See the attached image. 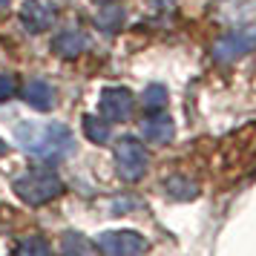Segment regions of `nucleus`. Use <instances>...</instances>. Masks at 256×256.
<instances>
[{
  "label": "nucleus",
  "mask_w": 256,
  "mask_h": 256,
  "mask_svg": "<svg viewBox=\"0 0 256 256\" xmlns=\"http://www.w3.org/2000/svg\"><path fill=\"white\" fill-rule=\"evenodd\" d=\"M14 141L20 144L24 152H29V156H35V158H40L46 164L64 162L75 150L72 130L66 124H58V121H46V124L18 121L14 124Z\"/></svg>",
  "instance_id": "f257e3e1"
},
{
  "label": "nucleus",
  "mask_w": 256,
  "mask_h": 256,
  "mask_svg": "<svg viewBox=\"0 0 256 256\" xmlns=\"http://www.w3.org/2000/svg\"><path fill=\"white\" fill-rule=\"evenodd\" d=\"M256 49V24H248V26H236L230 32L213 44V60L219 64H233V60L244 58L248 52Z\"/></svg>",
  "instance_id": "7ed1b4c3"
},
{
  "label": "nucleus",
  "mask_w": 256,
  "mask_h": 256,
  "mask_svg": "<svg viewBox=\"0 0 256 256\" xmlns=\"http://www.w3.org/2000/svg\"><path fill=\"white\" fill-rule=\"evenodd\" d=\"M90 242L78 236V233H66L64 242H60V256H90Z\"/></svg>",
  "instance_id": "2eb2a0df"
},
{
  "label": "nucleus",
  "mask_w": 256,
  "mask_h": 256,
  "mask_svg": "<svg viewBox=\"0 0 256 256\" xmlns=\"http://www.w3.org/2000/svg\"><path fill=\"white\" fill-rule=\"evenodd\" d=\"M14 256H52V248L44 236H24L14 244Z\"/></svg>",
  "instance_id": "ddd939ff"
},
{
  "label": "nucleus",
  "mask_w": 256,
  "mask_h": 256,
  "mask_svg": "<svg viewBox=\"0 0 256 256\" xmlns=\"http://www.w3.org/2000/svg\"><path fill=\"white\" fill-rule=\"evenodd\" d=\"M24 101L32 110H38V112H46V110H52L55 106V90L49 86L44 78H32V81H26L24 86Z\"/></svg>",
  "instance_id": "1a4fd4ad"
},
{
  "label": "nucleus",
  "mask_w": 256,
  "mask_h": 256,
  "mask_svg": "<svg viewBox=\"0 0 256 256\" xmlns=\"http://www.w3.org/2000/svg\"><path fill=\"white\" fill-rule=\"evenodd\" d=\"M86 49V35L81 29H64L52 38V52L60 55V58H75Z\"/></svg>",
  "instance_id": "9d476101"
},
{
  "label": "nucleus",
  "mask_w": 256,
  "mask_h": 256,
  "mask_svg": "<svg viewBox=\"0 0 256 256\" xmlns=\"http://www.w3.org/2000/svg\"><path fill=\"white\" fill-rule=\"evenodd\" d=\"M55 18H58V12H55L52 0H24V6H20V24L32 35H40V32L52 29Z\"/></svg>",
  "instance_id": "0eeeda50"
},
{
  "label": "nucleus",
  "mask_w": 256,
  "mask_h": 256,
  "mask_svg": "<svg viewBox=\"0 0 256 256\" xmlns=\"http://www.w3.org/2000/svg\"><path fill=\"white\" fill-rule=\"evenodd\" d=\"M81 127H84V136L92 144H106V141L112 138V124L104 121L101 116H84Z\"/></svg>",
  "instance_id": "9b49d317"
},
{
  "label": "nucleus",
  "mask_w": 256,
  "mask_h": 256,
  "mask_svg": "<svg viewBox=\"0 0 256 256\" xmlns=\"http://www.w3.org/2000/svg\"><path fill=\"white\" fill-rule=\"evenodd\" d=\"M3 152H6V144H3V141H0V156H3Z\"/></svg>",
  "instance_id": "a211bd4d"
},
{
  "label": "nucleus",
  "mask_w": 256,
  "mask_h": 256,
  "mask_svg": "<svg viewBox=\"0 0 256 256\" xmlns=\"http://www.w3.org/2000/svg\"><path fill=\"white\" fill-rule=\"evenodd\" d=\"M147 150L138 138L132 136H124V138L116 141V170L124 182H138L147 173Z\"/></svg>",
  "instance_id": "20e7f679"
},
{
  "label": "nucleus",
  "mask_w": 256,
  "mask_h": 256,
  "mask_svg": "<svg viewBox=\"0 0 256 256\" xmlns=\"http://www.w3.org/2000/svg\"><path fill=\"white\" fill-rule=\"evenodd\" d=\"M95 250L101 256H144L147 239L138 230H104L95 236Z\"/></svg>",
  "instance_id": "39448f33"
},
{
  "label": "nucleus",
  "mask_w": 256,
  "mask_h": 256,
  "mask_svg": "<svg viewBox=\"0 0 256 256\" xmlns=\"http://www.w3.org/2000/svg\"><path fill=\"white\" fill-rule=\"evenodd\" d=\"M173 136H176V124L164 110H156L141 121V138L147 144H167Z\"/></svg>",
  "instance_id": "6e6552de"
},
{
  "label": "nucleus",
  "mask_w": 256,
  "mask_h": 256,
  "mask_svg": "<svg viewBox=\"0 0 256 256\" xmlns=\"http://www.w3.org/2000/svg\"><path fill=\"white\" fill-rule=\"evenodd\" d=\"M14 90H18V81H14L12 72H0V104L3 101H9L14 95Z\"/></svg>",
  "instance_id": "f3484780"
},
{
  "label": "nucleus",
  "mask_w": 256,
  "mask_h": 256,
  "mask_svg": "<svg viewBox=\"0 0 256 256\" xmlns=\"http://www.w3.org/2000/svg\"><path fill=\"white\" fill-rule=\"evenodd\" d=\"M164 193L170 198H178V202H190V198L198 196V187H196V182H190L184 176H170L164 182Z\"/></svg>",
  "instance_id": "f8f14e48"
},
{
  "label": "nucleus",
  "mask_w": 256,
  "mask_h": 256,
  "mask_svg": "<svg viewBox=\"0 0 256 256\" xmlns=\"http://www.w3.org/2000/svg\"><path fill=\"white\" fill-rule=\"evenodd\" d=\"M6 3H9V0H0V9H3V6H6Z\"/></svg>",
  "instance_id": "aec40b11"
},
{
  "label": "nucleus",
  "mask_w": 256,
  "mask_h": 256,
  "mask_svg": "<svg viewBox=\"0 0 256 256\" xmlns=\"http://www.w3.org/2000/svg\"><path fill=\"white\" fill-rule=\"evenodd\" d=\"M12 190L29 208H40V204H46L64 193V182L52 167H32V170H26L14 178Z\"/></svg>",
  "instance_id": "f03ea898"
},
{
  "label": "nucleus",
  "mask_w": 256,
  "mask_h": 256,
  "mask_svg": "<svg viewBox=\"0 0 256 256\" xmlns=\"http://www.w3.org/2000/svg\"><path fill=\"white\" fill-rule=\"evenodd\" d=\"M167 106V86L162 84H150L144 90V110L147 112H156V110H164Z\"/></svg>",
  "instance_id": "dca6fc26"
},
{
  "label": "nucleus",
  "mask_w": 256,
  "mask_h": 256,
  "mask_svg": "<svg viewBox=\"0 0 256 256\" xmlns=\"http://www.w3.org/2000/svg\"><path fill=\"white\" fill-rule=\"evenodd\" d=\"M92 3H112V0H92Z\"/></svg>",
  "instance_id": "6ab92c4d"
},
{
  "label": "nucleus",
  "mask_w": 256,
  "mask_h": 256,
  "mask_svg": "<svg viewBox=\"0 0 256 256\" xmlns=\"http://www.w3.org/2000/svg\"><path fill=\"white\" fill-rule=\"evenodd\" d=\"M124 24V9L116 6V3H110V6H101V12H98V26L104 29V32H118Z\"/></svg>",
  "instance_id": "4468645a"
},
{
  "label": "nucleus",
  "mask_w": 256,
  "mask_h": 256,
  "mask_svg": "<svg viewBox=\"0 0 256 256\" xmlns=\"http://www.w3.org/2000/svg\"><path fill=\"white\" fill-rule=\"evenodd\" d=\"M152 3H167V0H152Z\"/></svg>",
  "instance_id": "412c9836"
},
{
  "label": "nucleus",
  "mask_w": 256,
  "mask_h": 256,
  "mask_svg": "<svg viewBox=\"0 0 256 256\" xmlns=\"http://www.w3.org/2000/svg\"><path fill=\"white\" fill-rule=\"evenodd\" d=\"M132 104H136V98L127 86H104L98 95V116L110 124H118L132 116Z\"/></svg>",
  "instance_id": "423d86ee"
}]
</instances>
